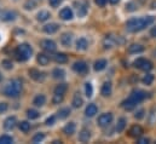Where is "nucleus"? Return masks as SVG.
Masks as SVG:
<instances>
[{
    "label": "nucleus",
    "instance_id": "f257e3e1",
    "mask_svg": "<svg viewBox=\"0 0 156 144\" xmlns=\"http://www.w3.org/2000/svg\"><path fill=\"white\" fill-rule=\"evenodd\" d=\"M154 22V17L153 16H147V17H142V18H132L129 21L126 22V27L129 32H140L143 31L145 27H148L149 24H151Z\"/></svg>",
    "mask_w": 156,
    "mask_h": 144
},
{
    "label": "nucleus",
    "instance_id": "f03ea898",
    "mask_svg": "<svg viewBox=\"0 0 156 144\" xmlns=\"http://www.w3.org/2000/svg\"><path fill=\"white\" fill-rule=\"evenodd\" d=\"M145 97H147V93L144 91H142V90H134V91H132L131 96L126 101L122 102V107L126 109V110H132L138 103H140Z\"/></svg>",
    "mask_w": 156,
    "mask_h": 144
},
{
    "label": "nucleus",
    "instance_id": "7ed1b4c3",
    "mask_svg": "<svg viewBox=\"0 0 156 144\" xmlns=\"http://www.w3.org/2000/svg\"><path fill=\"white\" fill-rule=\"evenodd\" d=\"M21 90H22V82L18 79H16L6 85V87L4 88V93L7 97L15 98V97H18V95L21 93Z\"/></svg>",
    "mask_w": 156,
    "mask_h": 144
},
{
    "label": "nucleus",
    "instance_id": "20e7f679",
    "mask_svg": "<svg viewBox=\"0 0 156 144\" xmlns=\"http://www.w3.org/2000/svg\"><path fill=\"white\" fill-rule=\"evenodd\" d=\"M32 52H33V50H32V47L28 44H21V45L17 46V49L15 51V55H16V58L18 61L24 62V61L30 58Z\"/></svg>",
    "mask_w": 156,
    "mask_h": 144
},
{
    "label": "nucleus",
    "instance_id": "39448f33",
    "mask_svg": "<svg viewBox=\"0 0 156 144\" xmlns=\"http://www.w3.org/2000/svg\"><path fill=\"white\" fill-rule=\"evenodd\" d=\"M133 66L138 69H142V70H145V72H149L153 69V63L145 58H138L137 61H134Z\"/></svg>",
    "mask_w": 156,
    "mask_h": 144
},
{
    "label": "nucleus",
    "instance_id": "423d86ee",
    "mask_svg": "<svg viewBox=\"0 0 156 144\" xmlns=\"http://www.w3.org/2000/svg\"><path fill=\"white\" fill-rule=\"evenodd\" d=\"M112 121H113V114L112 113H104L98 117L97 124L101 127H107L112 124Z\"/></svg>",
    "mask_w": 156,
    "mask_h": 144
},
{
    "label": "nucleus",
    "instance_id": "0eeeda50",
    "mask_svg": "<svg viewBox=\"0 0 156 144\" xmlns=\"http://www.w3.org/2000/svg\"><path fill=\"white\" fill-rule=\"evenodd\" d=\"M41 46H42V49H44L45 51H47V52H55L56 49H57L56 42L52 41V40H48V39L42 40V41H41Z\"/></svg>",
    "mask_w": 156,
    "mask_h": 144
},
{
    "label": "nucleus",
    "instance_id": "6e6552de",
    "mask_svg": "<svg viewBox=\"0 0 156 144\" xmlns=\"http://www.w3.org/2000/svg\"><path fill=\"white\" fill-rule=\"evenodd\" d=\"M73 69L75 70L79 74H85L87 72V64L82 61H79V62H75L74 66H73Z\"/></svg>",
    "mask_w": 156,
    "mask_h": 144
},
{
    "label": "nucleus",
    "instance_id": "1a4fd4ad",
    "mask_svg": "<svg viewBox=\"0 0 156 144\" xmlns=\"http://www.w3.org/2000/svg\"><path fill=\"white\" fill-rule=\"evenodd\" d=\"M142 133H143V128H142V126H139V125H134V126H132L131 128H129V131H128V135L131 136V137H140L142 136Z\"/></svg>",
    "mask_w": 156,
    "mask_h": 144
},
{
    "label": "nucleus",
    "instance_id": "9d476101",
    "mask_svg": "<svg viewBox=\"0 0 156 144\" xmlns=\"http://www.w3.org/2000/svg\"><path fill=\"white\" fill-rule=\"evenodd\" d=\"M59 17H61L62 20H64V21L72 20V18H73V11H72V9H69V7L62 9L61 12H59Z\"/></svg>",
    "mask_w": 156,
    "mask_h": 144
},
{
    "label": "nucleus",
    "instance_id": "9b49d317",
    "mask_svg": "<svg viewBox=\"0 0 156 144\" xmlns=\"http://www.w3.org/2000/svg\"><path fill=\"white\" fill-rule=\"evenodd\" d=\"M16 126V117L15 116H9L5 121H4V127L5 130H12Z\"/></svg>",
    "mask_w": 156,
    "mask_h": 144
},
{
    "label": "nucleus",
    "instance_id": "f8f14e48",
    "mask_svg": "<svg viewBox=\"0 0 156 144\" xmlns=\"http://www.w3.org/2000/svg\"><path fill=\"white\" fill-rule=\"evenodd\" d=\"M91 138V133H90V131L88 130H81L80 131V133H79V141L80 142H82V143H86V142H88V139Z\"/></svg>",
    "mask_w": 156,
    "mask_h": 144
},
{
    "label": "nucleus",
    "instance_id": "ddd939ff",
    "mask_svg": "<svg viewBox=\"0 0 156 144\" xmlns=\"http://www.w3.org/2000/svg\"><path fill=\"white\" fill-rule=\"evenodd\" d=\"M58 28H59L58 24H56V23H50V24H46V26L44 27V32L47 33V34H53V33H56V32L58 31Z\"/></svg>",
    "mask_w": 156,
    "mask_h": 144
},
{
    "label": "nucleus",
    "instance_id": "4468645a",
    "mask_svg": "<svg viewBox=\"0 0 156 144\" xmlns=\"http://www.w3.org/2000/svg\"><path fill=\"white\" fill-rule=\"evenodd\" d=\"M97 111H98V108H97L96 104H88L86 110H85V114H86V116L92 117V116H94L97 114Z\"/></svg>",
    "mask_w": 156,
    "mask_h": 144
},
{
    "label": "nucleus",
    "instance_id": "2eb2a0df",
    "mask_svg": "<svg viewBox=\"0 0 156 144\" xmlns=\"http://www.w3.org/2000/svg\"><path fill=\"white\" fill-rule=\"evenodd\" d=\"M102 95L104 96V97H108V96H110L112 95V82H109V81H107V82H104L103 84V86H102Z\"/></svg>",
    "mask_w": 156,
    "mask_h": 144
},
{
    "label": "nucleus",
    "instance_id": "dca6fc26",
    "mask_svg": "<svg viewBox=\"0 0 156 144\" xmlns=\"http://www.w3.org/2000/svg\"><path fill=\"white\" fill-rule=\"evenodd\" d=\"M29 75H30V77L34 79L35 81H41V80L45 77V75H44L42 73H40L38 69H30V70H29Z\"/></svg>",
    "mask_w": 156,
    "mask_h": 144
},
{
    "label": "nucleus",
    "instance_id": "f3484780",
    "mask_svg": "<svg viewBox=\"0 0 156 144\" xmlns=\"http://www.w3.org/2000/svg\"><path fill=\"white\" fill-rule=\"evenodd\" d=\"M75 130H76L75 124H74V122H69L68 125H66V126H64L63 132H64L66 135H68V136H72V135L75 132Z\"/></svg>",
    "mask_w": 156,
    "mask_h": 144
},
{
    "label": "nucleus",
    "instance_id": "a211bd4d",
    "mask_svg": "<svg viewBox=\"0 0 156 144\" xmlns=\"http://www.w3.org/2000/svg\"><path fill=\"white\" fill-rule=\"evenodd\" d=\"M53 58H55V61H56L57 63H59V64H63V63H67V62H68V56H67L66 53H56V55L53 56Z\"/></svg>",
    "mask_w": 156,
    "mask_h": 144
},
{
    "label": "nucleus",
    "instance_id": "6ab92c4d",
    "mask_svg": "<svg viewBox=\"0 0 156 144\" xmlns=\"http://www.w3.org/2000/svg\"><path fill=\"white\" fill-rule=\"evenodd\" d=\"M144 51V47L139 44H133L128 47V52L129 53H139V52H143Z\"/></svg>",
    "mask_w": 156,
    "mask_h": 144
},
{
    "label": "nucleus",
    "instance_id": "aec40b11",
    "mask_svg": "<svg viewBox=\"0 0 156 144\" xmlns=\"http://www.w3.org/2000/svg\"><path fill=\"white\" fill-rule=\"evenodd\" d=\"M107 67V61L105 59H98L94 62V70L96 72H101Z\"/></svg>",
    "mask_w": 156,
    "mask_h": 144
},
{
    "label": "nucleus",
    "instance_id": "412c9836",
    "mask_svg": "<svg viewBox=\"0 0 156 144\" xmlns=\"http://www.w3.org/2000/svg\"><path fill=\"white\" fill-rule=\"evenodd\" d=\"M88 46V42L85 38H80L78 41H76V49L78 50H86Z\"/></svg>",
    "mask_w": 156,
    "mask_h": 144
},
{
    "label": "nucleus",
    "instance_id": "4be33fe9",
    "mask_svg": "<svg viewBox=\"0 0 156 144\" xmlns=\"http://www.w3.org/2000/svg\"><path fill=\"white\" fill-rule=\"evenodd\" d=\"M82 104H83V101H82L81 96L79 93H75L74 95V98H73V107L74 108H80Z\"/></svg>",
    "mask_w": 156,
    "mask_h": 144
},
{
    "label": "nucleus",
    "instance_id": "5701e85b",
    "mask_svg": "<svg viewBox=\"0 0 156 144\" xmlns=\"http://www.w3.org/2000/svg\"><path fill=\"white\" fill-rule=\"evenodd\" d=\"M46 103V97L44 95H38L35 98H34V104L37 107H42L44 104Z\"/></svg>",
    "mask_w": 156,
    "mask_h": 144
},
{
    "label": "nucleus",
    "instance_id": "b1692460",
    "mask_svg": "<svg viewBox=\"0 0 156 144\" xmlns=\"http://www.w3.org/2000/svg\"><path fill=\"white\" fill-rule=\"evenodd\" d=\"M67 85L66 84H59V85H57L56 86V88H55V95H64L66 92H67Z\"/></svg>",
    "mask_w": 156,
    "mask_h": 144
},
{
    "label": "nucleus",
    "instance_id": "393cba45",
    "mask_svg": "<svg viewBox=\"0 0 156 144\" xmlns=\"http://www.w3.org/2000/svg\"><path fill=\"white\" fill-rule=\"evenodd\" d=\"M38 62L40 63V66H47L50 62V58H48V56H46L44 53H39L38 55Z\"/></svg>",
    "mask_w": 156,
    "mask_h": 144
},
{
    "label": "nucleus",
    "instance_id": "a878e982",
    "mask_svg": "<svg viewBox=\"0 0 156 144\" xmlns=\"http://www.w3.org/2000/svg\"><path fill=\"white\" fill-rule=\"evenodd\" d=\"M37 18L40 22H45V21H47L50 18V12L48 11H40L38 13V16H37Z\"/></svg>",
    "mask_w": 156,
    "mask_h": 144
},
{
    "label": "nucleus",
    "instance_id": "bb28decb",
    "mask_svg": "<svg viewBox=\"0 0 156 144\" xmlns=\"http://www.w3.org/2000/svg\"><path fill=\"white\" fill-rule=\"evenodd\" d=\"M61 42L64 45V46H69L72 44V35L70 34H63L61 36Z\"/></svg>",
    "mask_w": 156,
    "mask_h": 144
},
{
    "label": "nucleus",
    "instance_id": "cd10ccee",
    "mask_svg": "<svg viewBox=\"0 0 156 144\" xmlns=\"http://www.w3.org/2000/svg\"><path fill=\"white\" fill-rule=\"evenodd\" d=\"M125 127H126V119H125V117L119 119L117 125H116V131L120 133V132H122V131L125 130Z\"/></svg>",
    "mask_w": 156,
    "mask_h": 144
},
{
    "label": "nucleus",
    "instance_id": "c85d7f7f",
    "mask_svg": "<svg viewBox=\"0 0 156 144\" xmlns=\"http://www.w3.org/2000/svg\"><path fill=\"white\" fill-rule=\"evenodd\" d=\"M87 12V4H80L78 7V15L79 17H83Z\"/></svg>",
    "mask_w": 156,
    "mask_h": 144
},
{
    "label": "nucleus",
    "instance_id": "c756f323",
    "mask_svg": "<svg viewBox=\"0 0 156 144\" xmlns=\"http://www.w3.org/2000/svg\"><path fill=\"white\" fill-rule=\"evenodd\" d=\"M18 127H20L21 131H23V132H28V131L30 130V124H29L28 121H22V122L18 124Z\"/></svg>",
    "mask_w": 156,
    "mask_h": 144
},
{
    "label": "nucleus",
    "instance_id": "7c9ffc66",
    "mask_svg": "<svg viewBox=\"0 0 156 144\" xmlns=\"http://www.w3.org/2000/svg\"><path fill=\"white\" fill-rule=\"evenodd\" d=\"M69 114H70V109L63 108L58 111V117H59V119H66V117L69 116Z\"/></svg>",
    "mask_w": 156,
    "mask_h": 144
},
{
    "label": "nucleus",
    "instance_id": "2f4dec72",
    "mask_svg": "<svg viewBox=\"0 0 156 144\" xmlns=\"http://www.w3.org/2000/svg\"><path fill=\"white\" fill-rule=\"evenodd\" d=\"M52 75H53V77H55V79H63V77H64V75H66V73H64L63 69L57 68V69H55V70H53Z\"/></svg>",
    "mask_w": 156,
    "mask_h": 144
},
{
    "label": "nucleus",
    "instance_id": "473e14b6",
    "mask_svg": "<svg viewBox=\"0 0 156 144\" xmlns=\"http://www.w3.org/2000/svg\"><path fill=\"white\" fill-rule=\"evenodd\" d=\"M12 142H13L12 137H10V136H7V135L0 136V144H11Z\"/></svg>",
    "mask_w": 156,
    "mask_h": 144
},
{
    "label": "nucleus",
    "instance_id": "72a5a7b5",
    "mask_svg": "<svg viewBox=\"0 0 156 144\" xmlns=\"http://www.w3.org/2000/svg\"><path fill=\"white\" fill-rule=\"evenodd\" d=\"M15 13L13 12H4L2 15H1V18L4 20V21H12V20H15Z\"/></svg>",
    "mask_w": 156,
    "mask_h": 144
},
{
    "label": "nucleus",
    "instance_id": "f704fd0d",
    "mask_svg": "<svg viewBox=\"0 0 156 144\" xmlns=\"http://www.w3.org/2000/svg\"><path fill=\"white\" fill-rule=\"evenodd\" d=\"M143 84H145V85H151L153 84V81H154V75L153 74H147L144 77H143Z\"/></svg>",
    "mask_w": 156,
    "mask_h": 144
},
{
    "label": "nucleus",
    "instance_id": "c9c22d12",
    "mask_svg": "<svg viewBox=\"0 0 156 144\" xmlns=\"http://www.w3.org/2000/svg\"><path fill=\"white\" fill-rule=\"evenodd\" d=\"M27 115H28V117L29 119H32V120H34V119H38L39 117V111H37V110H34V109H29L28 111H27Z\"/></svg>",
    "mask_w": 156,
    "mask_h": 144
},
{
    "label": "nucleus",
    "instance_id": "e433bc0d",
    "mask_svg": "<svg viewBox=\"0 0 156 144\" xmlns=\"http://www.w3.org/2000/svg\"><path fill=\"white\" fill-rule=\"evenodd\" d=\"M85 91H86V96L90 98V97H92V95H93V88H92V85L90 84V82H87L86 85H85Z\"/></svg>",
    "mask_w": 156,
    "mask_h": 144
},
{
    "label": "nucleus",
    "instance_id": "4c0bfd02",
    "mask_svg": "<svg viewBox=\"0 0 156 144\" xmlns=\"http://www.w3.org/2000/svg\"><path fill=\"white\" fill-rule=\"evenodd\" d=\"M45 138V136H44V133H38V135H35L34 137H33V139H32V142L33 143H40L42 139Z\"/></svg>",
    "mask_w": 156,
    "mask_h": 144
},
{
    "label": "nucleus",
    "instance_id": "58836bf2",
    "mask_svg": "<svg viewBox=\"0 0 156 144\" xmlns=\"http://www.w3.org/2000/svg\"><path fill=\"white\" fill-rule=\"evenodd\" d=\"M35 6H37V2H35L34 0H28V1L26 2V5H24V7H26L27 10H33Z\"/></svg>",
    "mask_w": 156,
    "mask_h": 144
},
{
    "label": "nucleus",
    "instance_id": "ea45409f",
    "mask_svg": "<svg viewBox=\"0 0 156 144\" xmlns=\"http://www.w3.org/2000/svg\"><path fill=\"white\" fill-rule=\"evenodd\" d=\"M62 101H63V95H55L53 99H52V103L53 104H59Z\"/></svg>",
    "mask_w": 156,
    "mask_h": 144
},
{
    "label": "nucleus",
    "instance_id": "a19ab883",
    "mask_svg": "<svg viewBox=\"0 0 156 144\" xmlns=\"http://www.w3.org/2000/svg\"><path fill=\"white\" fill-rule=\"evenodd\" d=\"M2 66H4V68H5V69H12V62H11V61H9V59L2 61Z\"/></svg>",
    "mask_w": 156,
    "mask_h": 144
},
{
    "label": "nucleus",
    "instance_id": "79ce46f5",
    "mask_svg": "<svg viewBox=\"0 0 156 144\" xmlns=\"http://www.w3.org/2000/svg\"><path fill=\"white\" fill-rule=\"evenodd\" d=\"M143 116H144V110H143V109L138 110V111H137V113L134 114V117H136V119H138V120L143 119Z\"/></svg>",
    "mask_w": 156,
    "mask_h": 144
},
{
    "label": "nucleus",
    "instance_id": "37998d69",
    "mask_svg": "<svg viewBox=\"0 0 156 144\" xmlns=\"http://www.w3.org/2000/svg\"><path fill=\"white\" fill-rule=\"evenodd\" d=\"M150 124H151V125L156 124V109H154V110L151 111V115H150Z\"/></svg>",
    "mask_w": 156,
    "mask_h": 144
},
{
    "label": "nucleus",
    "instance_id": "c03bdc74",
    "mask_svg": "<svg viewBox=\"0 0 156 144\" xmlns=\"http://www.w3.org/2000/svg\"><path fill=\"white\" fill-rule=\"evenodd\" d=\"M48 1H50V5L52 7H56V6H58L62 2V0H48Z\"/></svg>",
    "mask_w": 156,
    "mask_h": 144
},
{
    "label": "nucleus",
    "instance_id": "a18cd8bd",
    "mask_svg": "<svg viewBox=\"0 0 156 144\" xmlns=\"http://www.w3.org/2000/svg\"><path fill=\"white\" fill-rule=\"evenodd\" d=\"M94 2H96V5H98L99 7H103V6H105L107 0H94Z\"/></svg>",
    "mask_w": 156,
    "mask_h": 144
},
{
    "label": "nucleus",
    "instance_id": "49530a36",
    "mask_svg": "<svg viewBox=\"0 0 156 144\" xmlns=\"http://www.w3.org/2000/svg\"><path fill=\"white\" fill-rule=\"evenodd\" d=\"M138 143L139 144H147V143H149V139H148V138H145V137H139V138H138Z\"/></svg>",
    "mask_w": 156,
    "mask_h": 144
},
{
    "label": "nucleus",
    "instance_id": "de8ad7c7",
    "mask_svg": "<svg viewBox=\"0 0 156 144\" xmlns=\"http://www.w3.org/2000/svg\"><path fill=\"white\" fill-rule=\"evenodd\" d=\"M7 110V104L6 103H0V114L5 113Z\"/></svg>",
    "mask_w": 156,
    "mask_h": 144
},
{
    "label": "nucleus",
    "instance_id": "09e8293b",
    "mask_svg": "<svg viewBox=\"0 0 156 144\" xmlns=\"http://www.w3.org/2000/svg\"><path fill=\"white\" fill-rule=\"evenodd\" d=\"M55 120H56L55 116H50V117L46 120V125H52V124L55 122Z\"/></svg>",
    "mask_w": 156,
    "mask_h": 144
},
{
    "label": "nucleus",
    "instance_id": "8fccbe9b",
    "mask_svg": "<svg viewBox=\"0 0 156 144\" xmlns=\"http://www.w3.org/2000/svg\"><path fill=\"white\" fill-rule=\"evenodd\" d=\"M150 34H151V36L156 38V26H155V27H153V29L150 31Z\"/></svg>",
    "mask_w": 156,
    "mask_h": 144
},
{
    "label": "nucleus",
    "instance_id": "3c124183",
    "mask_svg": "<svg viewBox=\"0 0 156 144\" xmlns=\"http://www.w3.org/2000/svg\"><path fill=\"white\" fill-rule=\"evenodd\" d=\"M110 1V4H113V5H115V4H117L120 0H109Z\"/></svg>",
    "mask_w": 156,
    "mask_h": 144
},
{
    "label": "nucleus",
    "instance_id": "603ef678",
    "mask_svg": "<svg viewBox=\"0 0 156 144\" xmlns=\"http://www.w3.org/2000/svg\"><path fill=\"white\" fill-rule=\"evenodd\" d=\"M61 143V141H53V144H59Z\"/></svg>",
    "mask_w": 156,
    "mask_h": 144
}]
</instances>
